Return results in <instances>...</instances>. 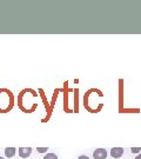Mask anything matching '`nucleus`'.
Listing matches in <instances>:
<instances>
[{
    "instance_id": "f257e3e1",
    "label": "nucleus",
    "mask_w": 141,
    "mask_h": 159,
    "mask_svg": "<svg viewBox=\"0 0 141 159\" xmlns=\"http://www.w3.org/2000/svg\"><path fill=\"white\" fill-rule=\"evenodd\" d=\"M94 159H106L107 158V151L105 148H96L93 152Z\"/></svg>"
},
{
    "instance_id": "f03ea898",
    "label": "nucleus",
    "mask_w": 141,
    "mask_h": 159,
    "mask_svg": "<svg viewBox=\"0 0 141 159\" xmlns=\"http://www.w3.org/2000/svg\"><path fill=\"white\" fill-rule=\"evenodd\" d=\"M111 154H112L113 158L118 159L120 158L122 154H124V148H113L111 150Z\"/></svg>"
},
{
    "instance_id": "7ed1b4c3",
    "label": "nucleus",
    "mask_w": 141,
    "mask_h": 159,
    "mask_svg": "<svg viewBox=\"0 0 141 159\" xmlns=\"http://www.w3.org/2000/svg\"><path fill=\"white\" fill-rule=\"evenodd\" d=\"M32 153V148H19V156L21 158H28V156Z\"/></svg>"
},
{
    "instance_id": "20e7f679",
    "label": "nucleus",
    "mask_w": 141,
    "mask_h": 159,
    "mask_svg": "<svg viewBox=\"0 0 141 159\" xmlns=\"http://www.w3.org/2000/svg\"><path fill=\"white\" fill-rule=\"evenodd\" d=\"M15 152H17V150L14 148H5V156L7 157V158H12L14 154H15Z\"/></svg>"
},
{
    "instance_id": "39448f33",
    "label": "nucleus",
    "mask_w": 141,
    "mask_h": 159,
    "mask_svg": "<svg viewBox=\"0 0 141 159\" xmlns=\"http://www.w3.org/2000/svg\"><path fill=\"white\" fill-rule=\"evenodd\" d=\"M44 159H58V157H56V154L54 153H47L44 157Z\"/></svg>"
},
{
    "instance_id": "423d86ee",
    "label": "nucleus",
    "mask_w": 141,
    "mask_h": 159,
    "mask_svg": "<svg viewBox=\"0 0 141 159\" xmlns=\"http://www.w3.org/2000/svg\"><path fill=\"white\" fill-rule=\"evenodd\" d=\"M38 150V152H40V153H44V152H47V150L48 148H37Z\"/></svg>"
},
{
    "instance_id": "0eeeda50",
    "label": "nucleus",
    "mask_w": 141,
    "mask_h": 159,
    "mask_svg": "<svg viewBox=\"0 0 141 159\" xmlns=\"http://www.w3.org/2000/svg\"><path fill=\"white\" fill-rule=\"evenodd\" d=\"M130 151H132L133 153H136V152H140L141 148H130Z\"/></svg>"
},
{
    "instance_id": "6e6552de",
    "label": "nucleus",
    "mask_w": 141,
    "mask_h": 159,
    "mask_svg": "<svg viewBox=\"0 0 141 159\" xmlns=\"http://www.w3.org/2000/svg\"><path fill=\"white\" fill-rule=\"evenodd\" d=\"M78 159H90V158H88L87 156H85V154H82V156H80V157H79Z\"/></svg>"
},
{
    "instance_id": "1a4fd4ad",
    "label": "nucleus",
    "mask_w": 141,
    "mask_h": 159,
    "mask_svg": "<svg viewBox=\"0 0 141 159\" xmlns=\"http://www.w3.org/2000/svg\"><path fill=\"white\" fill-rule=\"evenodd\" d=\"M135 159H141V154H138L135 157Z\"/></svg>"
},
{
    "instance_id": "9d476101",
    "label": "nucleus",
    "mask_w": 141,
    "mask_h": 159,
    "mask_svg": "<svg viewBox=\"0 0 141 159\" xmlns=\"http://www.w3.org/2000/svg\"><path fill=\"white\" fill-rule=\"evenodd\" d=\"M0 159H4V158H1V157H0Z\"/></svg>"
}]
</instances>
